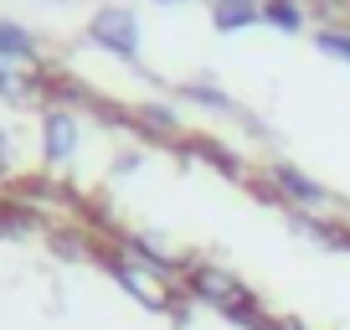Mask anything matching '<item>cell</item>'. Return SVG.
<instances>
[{"label": "cell", "mask_w": 350, "mask_h": 330, "mask_svg": "<svg viewBox=\"0 0 350 330\" xmlns=\"http://www.w3.org/2000/svg\"><path fill=\"white\" fill-rule=\"evenodd\" d=\"M0 176H11V134L0 129Z\"/></svg>", "instance_id": "obj_10"}, {"label": "cell", "mask_w": 350, "mask_h": 330, "mask_svg": "<svg viewBox=\"0 0 350 330\" xmlns=\"http://www.w3.org/2000/svg\"><path fill=\"white\" fill-rule=\"evenodd\" d=\"M113 279H119L124 289H129L134 299H139V305H150V309H175V315H186V309L175 305V294H180V289L170 284V279L165 274H154L150 264H139V258H129V253H119L113 258Z\"/></svg>", "instance_id": "obj_1"}, {"label": "cell", "mask_w": 350, "mask_h": 330, "mask_svg": "<svg viewBox=\"0 0 350 330\" xmlns=\"http://www.w3.org/2000/svg\"><path fill=\"white\" fill-rule=\"evenodd\" d=\"M211 21H217L221 31L252 26V21H262V0H217V5H211Z\"/></svg>", "instance_id": "obj_6"}, {"label": "cell", "mask_w": 350, "mask_h": 330, "mask_svg": "<svg viewBox=\"0 0 350 330\" xmlns=\"http://www.w3.org/2000/svg\"><path fill=\"white\" fill-rule=\"evenodd\" d=\"M42 150H46L52 165H62V160L77 155V119L67 109H46L42 114Z\"/></svg>", "instance_id": "obj_3"}, {"label": "cell", "mask_w": 350, "mask_h": 330, "mask_svg": "<svg viewBox=\"0 0 350 330\" xmlns=\"http://www.w3.org/2000/svg\"><path fill=\"white\" fill-rule=\"evenodd\" d=\"M88 42L113 57H139V16L129 5H98L88 21Z\"/></svg>", "instance_id": "obj_2"}, {"label": "cell", "mask_w": 350, "mask_h": 330, "mask_svg": "<svg viewBox=\"0 0 350 330\" xmlns=\"http://www.w3.org/2000/svg\"><path fill=\"white\" fill-rule=\"evenodd\" d=\"M186 99H196V103H211V109H232V99H227V93H217L211 83H186Z\"/></svg>", "instance_id": "obj_9"}, {"label": "cell", "mask_w": 350, "mask_h": 330, "mask_svg": "<svg viewBox=\"0 0 350 330\" xmlns=\"http://www.w3.org/2000/svg\"><path fill=\"white\" fill-rule=\"evenodd\" d=\"M165 5H175V0H165Z\"/></svg>", "instance_id": "obj_11"}, {"label": "cell", "mask_w": 350, "mask_h": 330, "mask_svg": "<svg viewBox=\"0 0 350 330\" xmlns=\"http://www.w3.org/2000/svg\"><path fill=\"white\" fill-rule=\"evenodd\" d=\"M268 181L278 186V196L299 201V207H325V201H329V191L319 186V181H309L299 165H273V170H268Z\"/></svg>", "instance_id": "obj_4"}, {"label": "cell", "mask_w": 350, "mask_h": 330, "mask_svg": "<svg viewBox=\"0 0 350 330\" xmlns=\"http://www.w3.org/2000/svg\"><path fill=\"white\" fill-rule=\"evenodd\" d=\"M262 21L284 26V31H299V26H304V11H299V0H262Z\"/></svg>", "instance_id": "obj_7"}, {"label": "cell", "mask_w": 350, "mask_h": 330, "mask_svg": "<svg viewBox=\"0 0 350 330\" xmlns=\"http://www.w3.org/2000/svg\"><path fill=\"white\" fill-rule=\"evenodd\" d=\"M0 62L36 67V42H31V31H21V26H11V21H0Z\"/></svg>", "instance_id": "obj_5"}, {"label": "cell", "mask_w": 350, "mask_h": 330, "mask_svg": "<svg viewBox=\"0 0 350 330\" xmlns=\"http://www.w3.org/2000/svg\"><path fill=\"white\" fill-rule=\"evenodd\" d=\"M314 47L325 57H340V62H350V26H319Z\"/></svg>", "instance_id": "obj_8"}]
</instances>
